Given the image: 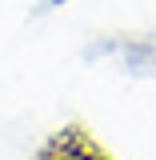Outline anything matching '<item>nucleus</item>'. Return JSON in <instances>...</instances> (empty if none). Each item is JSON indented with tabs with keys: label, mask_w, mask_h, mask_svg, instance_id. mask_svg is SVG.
<instances>
[{
	"label": "nucleus",
	"mask_w": 156,
	"mask_h": 160,
	"mask_svg": "<svg viewBox=\"0 0 156 160\" xmlns=\"http://www.w3.org/2000/svg\"><path fill=\"white\" fill-rule=\"evenodd\" d=\"M44 4H56V8H60V4H68V0H44Z\"/></svg>",
	"instance_id": "obj_2"
},
{
	"label": "nucleus",
	"mask_w": 156,
	"mask_h": 160,
	"mask_svg": "<svg viewBox=\"0 0 156 160\" xmlns=\"http://www.w3.org/2000/svg\"><path fill=\"white\" fill-rule=\"evenodd\" d=\"M32 160H116L84 124H64L36 148Z\"/></svg>",
	"instance_id": "obj_1"
}]
</instances>
